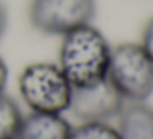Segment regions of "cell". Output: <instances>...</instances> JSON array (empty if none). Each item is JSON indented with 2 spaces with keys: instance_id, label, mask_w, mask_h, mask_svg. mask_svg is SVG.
I'll return each instance as SVG.
<instances>
[{
  "instance_id": "cell-5",
  "label": "cell",
  "mask_w": 153,
  "mask_h": 139,
  "mask_svg": "<svg viewBox=\"0 0 153 139\" xmlns=\"http://www.w3.org/2000/svg\"><path fill=\"white\" fill-rule=\"evenodd\" d=\"M123 106L122 95L104 79L92 85L73 89L68 110L81 121H109L120 115Z\"/></svg>"
},
{
  "instance_id": "cell-2",
  "label": "cell",
  "mask_w": 153,
  "mask_h": 139,
  "mask_svg": "<svg viewBox=\"0 0 153 139\" xmlns=\"http://www.w3.org/2000/svg\"><path fill=\"white\" fill-rule=\"evenodd\" d=\"M18 93L30 111L64 113L69 108L73 85L58 64L33 62L18 77Z\"/></svg>"
},
{
  "instance_id": "cell-3",
  "label": "cell",
  "mask_w": 153,
  "mask_h": 139,
  "mask_svg": "<svg viewBox=\"0 0 153 139\" xmlns=\"http://www.w3.org/2000/svg\"><path fill=\"white\" fill-rule=\"evenodd\" d=\"M107 80L125 102H145L153 95V62L137 43L112 48Z\"/></svg>"
},
{
  "instance_id": "cell-1",
  "label": "cell",
  "mask_w": 153,
  "mask_h": 139,
  "mask_svg": "<svg viewBox=\"0 0 153 139\" xmlns=\"http://www.w3.org/2000/svg\"><path fill=\"white\" fill-rule=\"evenodd\" d=\"M61 38L58 66L73 89L87 87L107 79L112 46L102 31L91 23Z\"/></svg>"
},
{
  "instance_id": "cell-4",
  "label": "cell",
  "mask_w": 153,
  "mask_h": 139,
  "mask_svg": "<svg viewBox=\"0 0 153 139\" xmlns=\"http://www.w3.org/2000/svg\"><path fill=\"white\" fill-rule=\"evenodd\" d=\"M96 12V0H33L30 23L43 34L64 36L76 28L91 25Z\"/></svg>"
},
{
  "instance_id": "cell-9",
  "label": "cell",
  "mask_w": 153,
  "mask_h": 139,
  "mask_svg": "<svg viewBox=\"0 0 153 139\" xmlns=\"http://www.w3.org/2000/svg\"><path fill=\"white\" fill-rule=\"evenodd\" d=\"M69 139H122L115 126L109 121H81L73 126Z\"/></svg>"
},
{
  "instance_id": "cell-13",
  "label": "cell",
  "mask_w": 153,
  "mask_h": 139,
  "mask_svg": "<svg viewBox=\"0 0 153 139\" xmlns=\"http://www.w3.org/2000/svg\"><path fill=\"white\" fill-rule=\"evenodd\" d=\"M13 139H17V138H13Z\"/></svg>"
},
{
  "instance_id": "cell-11",
  "label": "cell",
  "mask_w": 153,
  "mask_h": 139,
  "mask_svg": "<svg viewBox=\"0 0 153 139\" xmlns=\"http://www.w3.org/2000/svg\"><path fill=\"white\" fill-rule=\"evenodd\" d=\"M7 80H8V67H7V62H5V59L0 56V93L5 92Z\"/></svg>"
},
{
  "instance_id": "cell-7",
  "label": "cell",
  "mask_w": 153,
  "mask_h": 139,
  "mask_svg": "<svg viewBox=\"0 0 153 139\" xmlns=\"http://www.w3.org/2000/svg\"><path fill=\"white\" fill-rule=\"evenodd\" d=\"M122 139H153V106L145 102H128L117 116Z\"/></svg>"
},
{
  "instance_id": "cell-6",
  "label": "cell",
  "mask_w": 153,
  "mask_h": 139,
  "mask_svg": "<svg viewBox=\"0 0 153 139\" xmlns=\"http://www.w3.org/2000/svg\"><path fill=\"white\" fill-rule=\"evenodd\" d=\"M71 123L63 113L31 111L23 116L17 139H69Z\"/></svg>"
},
{
  "instance_id": "cell-12",
  "label": "cell",
  "mask_w": 153,
  "mask_h": 139,
  "mask_svg": "<svg viewBox=\"0 0 153 139\" xmlns=\"http://www.w3.org/2000/svg\"><path fill=\"white\" fill-rule=\"evenodd\" d=\"M7 23H8V13H7V7L4 5V2L0 0V40L5 34L7 30Z\"/></svg>"
},
{
  "instance_id": "cell-8",
  "label": "cell",
  "mask_w": 153,
  "mask_h": 139,
  "mask_svg": "<svg viewBox=\"0 0 153 139\" xmlns=\"http://www.w3.org/2000/svg\"><path fill=\"white\" fill-rule=\"evenodd\" d=\"M23 116L15 98L5 92L0 93V139L17 138Z\"/></svg>"
},
{
  "instance_id": "cell-10",
  "label": "cell",
  "mask_w": 153,
  "mask_h": 139,
  "mask_svg": "<svg viewBox=\"0 0 153 139\" xmlns=\"http://www.w3.org/2000/svg\"><path fill=\"white\" fill-rule=\"evenodd\" d=\"M142 49L145 51V54L152 59L153 62V17L150 18L148 21L145 23L142 31V43H140Z\"/></svg>"
}]
</instances>
